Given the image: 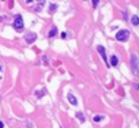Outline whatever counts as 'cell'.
I'll return each mask as SVG.
<instances>
[{"label": "cell", "mask_w": 139, "mask_h": 128, "mask_svg": "<svg viewBox=\"0 0 139 128\" xmlns=\"http://www.w3.org/2000/svg\"><path fill=\"white\" fill-rule=\"evenodd\" d=\"M77 117L79 119V121H80V123H83V121L86 120V119H85V114H83L82 112H78L77 113Z\"/></svg>", "instance_id": "cell-8"}, {"label": "cell", "mask_w": 139, "mask_h": 128, "mask_svg": "<svg viewBox=\"0 0 139 128\" xmlns=\"http://www.w3.org/2000/svg\"><path fill=\"white\" fill-rule=\"evenodd\" d=\"M0 70H1V67H0Z\"/></svg>", "instance_id": "cell-16"}, {"label": "cell", "mask_w": 139, "mask_h": 128, "mask_svg": "<svg viewBox=\"0 0 139 128\" xmlns=\"http://www.w3.org/2000/svg\"><path fill=\"white\" fill-rule=\"evenodd\" d=\"M104 119V116H101V114H95L94 117H93V120H94V123H98V121H101Z\"/></svg>", "instance_id": "cell-10"}, {"label": "cell", "mask_w": 139, "mask_h": 128, "mask_svg": "<svg viewBox=\"0 0 139 128\" xmlns=\"http://www.w3.org/2000/svg\"><path fill=\"white\" fill-rule=\"evenodd\" d=\"M132 25H139V18H138V15H134L132 16Z\"/></svg>", "instance_id": "cell-11"}, {"label": "cell", "mask_w": 139, "mask_h": 128, "mask_svg": "<svg viewBox=\"0 0 139 128\" xmlns=\"http://www.w3.org/2000/svg\"><path fill=\"white\" fill-rule=\"evenodd\" d=\"M56 7H57L56 4H51V10H49V11H51V12H53L55 10H56Z\"/></svg>", "instance_id": "cell-13"}, {"label": "cell", "mask_w": 139, "mask_h": 128, "mask_svg": "<svg viewBox=\"0 0 139 128\" xmlns=\"http://www.w3.org/2000/svg\"><path fill=\"white\" fill-rule=\"evenodd\" d=\"M23 18L22 15H15V18H14V29L15 30H18V32H21V30H23Z\"/></svg>", "instance_id": "cell-1"}, {"label": "cell", "mask_w": 139, "mask_h": 128, "mask_svg": "<svg viewBox=\"0 0 139 128\" xmlns=\"http://www.w3.org/2000/svg\"><path fill=\"white\" fill-rule=\"evenodd\" d=\"M131 67L134 75L138 76V56L136 55H131Z\"/></svg>", "instance_id": "cell-3"}, {"label": "cell", "mask_w": 139, "mask_h": 128, "mask_svg": "<svg viewBox=\"0 0 139 128\" xmlns=\"http://www.w3.org/2000/svg\"><path fill=\"white\" fill-rule=\"evenodd\" d=\"M117 64H119V59H117V56H115V55H113V56L110 57V65L116 67Z\"/></svg>", "instance_id": "cell-7"}, {"label": "cell", "mask_w": 139, "mask_h": 128, "mask_svg": "<svg viewBox=\"0 0 139 128\" xmlns=\"http://www.w3.org/2000/svg\"><path fill=\"white\" fill-rule=\"evenodd\" d=\"M36 94H37V97H38V98H41V97L45 94V90H42V91H37Z\"/></svg>", "instance_id": "cell-12"}, {"label": "cell", "mask_w": 139, "mask_h": 128, "mask_svg": "<svg viewBox=\"0 0 139 128\" xmlns=\"http://www.w3.org/2000/svg\"><path fill=\"white\" fill-rule=\"evenodd\" d=\"M56 34H57V29H56V27H52V29H51V32H49V34H48V36H49V37H55Z\"/></svg>", "instance_id": "cell-9"}, {"label": "cell", "mask_w": 139, "mask_h": 128, "mask_svg": "<svg viewBox=\"0 0 139 128\" xmlns=\"http://www.w3.org/2000/svg\"><path fill=\"white\" fill-rule=\"evenodd\" d=\"M128 36H130V32H128V30H120V32L116 33V40L124 42V41L128 40Z\"/></svg>", "instance_id": "cell-2"}, {"label": "cell", "mask_w": 139, "mask_h": 128, "mask_svg": "<svg viewBox=\"0 0 139 128\" xmlns=\"http://www.w3.org/2000/svg\"><path fill=\"white\" fill-rule=\"evenodd\" d=\"M3 127H4V124H3V123L0 121V128H3Z\"/></svg>", "instance_id": "cell-15"}, {"label": "cell", "mask_w": 139, "mask_h": 128, "mask_svg": "<svg viewBox=\"0 0 139 128\" xmlns=\"http://www.w3.org/2000/svg\"><path fill=\"white\" fill-rule=\"evenodd\" d=\"M91 4L94 6V7H97V6H98V1H95V0H94V1H91Z\"/></svg>", "instance_id": "cell-14"}, {"label": "cell", "mask_w": 139, "mask_h": 128, "mask_svg": "<svg viewBox=\"0 0 139 128\" xmlns=\"http://www.w3.org/2000/svg\"><path fill=\"white\" fill-rule=\"evenodd\" d=\"M36 38H37V34H36V33H27V34L25 36V41L29 42V44H30V42H34Z\"/></svg>", "instance_id": "cell-4"}, {"label": "cell", "mask_w": 139, "mask_h": 128, "mask_svg": "<svg viewBox=\"0 0 139 128\" xmlns=\"http://www.w3.org/2000/svg\"><path fill=\"white\" fill-rule=\"evenodd\" d=\"M97 50L100 52V56L102 57V60L106 63V60H108V59H106V52H105V48H104L102 45H98V46H97Z\"/></svg>", "instance_id": "cell-5"}, {"label": "cell", "mask_w": 139, "mask_h": 128, "mask_svg": "<svg viewBox=\"0 0 139 128\" xmlns=\"http://www.w3.org/2000/svg\"><path fill=\"white\" fill-rule=\"evenodd\" d=\"M68 101H70V104H71V105H74V106H75V105H78V100H77V97L74 96V94H71V93L68 94Z\"/></svg>", "instance_id": "cell-6"}]
</instances>
